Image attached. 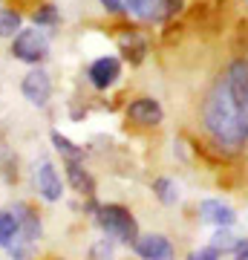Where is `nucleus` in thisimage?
Masks as SVG:
<instances>
[{
	"label": "nucleus",
	"mask_w": 248,
	"mask_h": 260,
	"mask_svg": "<svg viewBox=\"0 0 248 260\" xmlns=\"http://www.w3.org/2000/svg\"><path fill=\"white\" fill-rule=\"evenodd\" d=\"M202 121L205 130L211 133V139L220 145V148L237 150L245 145V130H242V119H239V104L231 93V87L225 78L211 87V93L205 95L202 104Z\"/></svg>",
	"instance_id": "nucleus-1"
},
{
	"label": "nucleus",
	"mask_w": 248,
	"mask_h": 260,
	"mask_svg": "<svg viewBox=\"0 0 248 260\" xmlns=\"http://www.w3.org/2000/svg\"><path fill=\"white\" fill-rule=\"evenodd\" d=\"M95 223H98V229H101L110 240L116 243H124V246H133L138 237V223L136 217L130 214V208H124V205H98L95 208Z\"/></svg>",
	"instance_id": "nucleus-2"
},
{
	"label": "nucleus",
	"mask_w": 248,
	"mask_h": 260,
	"mask_svg": "<svg viewBox=\"0 0 248 260\" xmlns=\"http://www.w3.org/2000/svg\"><path fill=\"white\" fill-rule=\"evenodd\" d=\"M15 220H18V234H15V240L9 243V254L15 260H29L32 257V251H35L38 240H41V220H38V214L29 208L26 203L15 205Z\"/></svg>",
	"instance_id": "nucleus-3"
},
{
	"label": "nucleus",
	"mask_w": 248,
	"mask_h": 260,
	"mask_svg": "<svg viewBox=\"0 0 248 260\" xmlns=\"http://www.w3.org/2000/svg\"><path fill=\"white\" fill-rule=\"evenodd\" d=\"M12 55L23 64H44L49 58V38L41 29H20L12 38Z\"/></svg>",
	"instance_id": "nucleus-4"
},
{
	"label": "nucleus",
	"mask_w": 248,
	"mask_h": 260,
	"mask_svg": "<svg viewBox=\"0 0 248 260\" xmlns=\"http://www.w3.org/2000/svg\"><path fill=\"white\" fill-rule=\"evenodd\" d=\"M162 119H165V110L150 95H141L127 104V121H133L138 127H156V124H162Z\"/></svg>",
	"instance_id": "nucleus-5"
},
{
	"label": "nucleus",
	"mask_w": 248,
	"mask_h": 260,
	"mask_svg": "<svg viewBox=\"0 0 248 260\" xmlns=\"http://www.w3.org/2000/svg\"><path fill=\"white\" fill-rule=\"evenodd\" d=\"M133 249L141 260H173V243L165 234H138Z\"/></svg>",
	"instance_id": "nucleus-6"
},
{
	"label": "nucleus",
	"mask_w": 248,
	"mask_h": 260,
	"mask_svg": "<svg viewBox=\"0 0 248 260\" xmlns=\"http://www.w3.org/2000/svg\"><path fill=\"white\" fill-rule=\"evenodd\" d=\"M35 188L38 194L44 197L46 203H58L61 200V194H64V185H61V177H58V171L52 162H38L35 168Z\"/></svg>",
	"instance_id": "nucleus-7"
},
{
	"label": "nucleus",
	"mask_w": 248,
	"mask_h": 260,
	"mask_svg": "<svg viewBox=\"0 0 248 260\" xmlns=\"http://www.w3.org/2000/svg\"><path fill=\"white\" fill-rule=\"evenodd\" d=\"M87 78H90V84L95 90H107V87H113V84L121 78V61L116 55L98 58V61H92Z\"/></svg>",
	"instance_id": "nucleus-8"
},
{
	"label": "nucleus",
	"mask_w": 248,
	"mask_h": 260,
	"mask_svg": "<svg viewBox=\"0 0 248 260\" xmlns=\"http://www.w3.org/2000/svg\"><path fill=\"white\" fill-rule=\"evenodd\" d=\"M20 90H23V95H26L29 104H35V107H46L49 95H52V81H49V75H46L44 70H32V73L23 78Z\"/></svg>",
	"instance_id": "nucleus-9"
},
{
	"label": "nucleus",
	"mask_w": 248,
	"mask_h": 260,
	"mask_svg": "<svg viewBox=\"0 0 248 260\" xmlns=\"http://www.w3.org/2000/svg\"><path fill=\"white\" fill-rule=\"evenodd\" d=\"M199 217H202L205 223L217 225V229H231V225L237 223L234 208L225 205L222 200H202V203H199Z\"/></svg>",
	"instance_id": "nucleus-10"
},
{
	"label": "nucleus",
	"mask_w": 248,
	"mask_h": 260,
	"mask_svg": "<svg viewBox=\"0 0 248 260\" xmlns=\"http://www.w3.org/2000/svg\"><path fill=\"white\" fill-rule=\"evenodd\" d=\"M66 179H69V185H73L81 197H87V200L95 197V182H92V177L84 171L81 162H66Z\"/></svg>",
	"instance_id": "nucleus-11"
},
{
	"label": "nucleus",
	"mask_w": 248,
	"mask_h": 260,
	"mask_svg": "<svg viewBox=\"0 0 248 260\" xmlns=\"http://www.w3.org/2000/svg\"><path fill=\"white\" fill-rule=\"evenodd\" d=\"M52 145H55V150L66 159V162H81L84 159V148H78L75 142H69L64 133H58V130H52Z\"/></svg>",
	"instance_id": "nucleus-12"
},
{
	"label": "nucleus",
	"mask_w": 248,
	"mask_h": 260,
	"mask_svg": "<svg viewBox=\"0 0 248 260\" xmlns=\"http://www.w3.org/2000/svg\"><path fill=\"white\" fill-rule=\"evenodd\" d=\"M124 9L138 20H153L159 18V0H124Z\"/></svg>",
	"instance_id": "nucleus-13"
},
{
	"label": "nucleus",
	"mask_w": 248,
	"mask_h": 260,
	"mask_svg": "<svg viewBox=\"0 0 248 260\" xmlns=\"http://www.w3.org/2000/svg\"><path fill=\"white\" fill-rule=\"evenodd\" d=\"M121 52H124V58H127V61L141 64V61H145V55H147V44L138 35H133V32H130V35L121 41Z\"/></svg>",
	"instance_id": "nucleus-14"
},
{
	"label": "nucleus",
	"mask_w": 248,
	"mask_h": 260,
	"mask_svg": "<svg viewBox=\"0 0 248 260\" xmlns=\"http://www.w3.org/2000/svg\"><path fill=\"white\" fill-rule=\"evenodd\" d=\"M153 194L159 197L162 205H176V200H179V185H176L173 179L159 177L156 182H153Z\"/></svg>",
	"instance_id": "nucleus-15"
},
{
	"label": "nucleus",
	"mask_w": 248,
	"mask_h": 260,
	"mask_svg": "<svg viewBox=\"0 0 248 260\" xmlns=\"http://www.w3.org/2000/svg\"><path fill=\"white\" fill-rule=\"evenodd\" d=\"M18 234V220L12 211H0V249H9V243Z\"/></svg>",
	"instance_id": "nucleus-16"
},
{
	"label": "nucleus",
	"mask_w": 248,
	"mask_h": 260,
	"mask_svg": "<svg viewBox=\"0 0 248 260\" xmlns=\"http://www.w3.org/2000/svg\"><path fill=\"white\" fill-rule=\"evenodd\" d=\"M20 32V15L15 9H0V38H15Z\"/></svg>",
	"instance_id": "nucleus-17"
},
{
	"label": "nucleus",
	"mask_w": 248,
	"mask_h": 260,
	"mask_svg": "<svg viewBox=\"0 0 248 260\" xmlns=\"http://www.w3.org/2000/svg\"><path fill=\"white\" fill-rule=\"evenodd\" d=\"M32 20H35L38 26H55L61 18H58V9H55V6H41V9L32 12Z\"/></svg>",
	"instance_id": "nucleus-18"
},
{
	"label": "nucleus",
	"mask_w": 248,
	"mask_h": 260,
	"mask_svg": "<svg viewBox=\"0 0 248 260\" xmlns=\"http://www.w3.org/2000/svg\"><path fill=\"white\" fill-rule=\"evenodd\" d=\"M214 249H220V251H234V246H237V237H231L228 229H220V232L214 234V243H211Z\"/></svg>",
	"instance_id": "nucleus-19"
},
{
	"label": "nucleus",
	"mask_w": 248,
	"mask_h": 260,
	"mask_svg": "<svg viewBox=\"0 0 248 260\" xmlns=\"http://www.w3.org/2000/svg\"><path fill=\"white\" fill-rule=\"evenodd\" d=\"M185 9V0H159V18H176Z\"/></svg>",
	"instance_id": "nucleus-20"
},
{
	"label": "nucleus",
	"mask_w": 248,
	"mask_h": 260,
	"mask_svg": "<svg viewBox=\"0 0 248 260\" xmlns=\"http://www.w3.org/2000/svg\"><path fill=\"white\" fill-rule=\"evenodd\" d=\"M222 251L214 249V246H199V249H193L191 254H188V260H220Z\"/></svg>",
	"instance_id": "nucleus-21"
},
{
	"label": "nucleus",
	"mask_w": 248,
	"mask_h": 260,
	"mask_svg": "<svg viewBox=\"0 0 248 260\" xmlns=\"http://www.w3.org/2000/svg\"><path fill=\"white\" fill-rule=\"evenodd\" d=\"M234 99L239 104V119H242V130H245V136H248V87L239 95H234Z\"/></svg>",
	"instance_id": "nucleus-22"
},
{
	"label": "nucleus",
	"mask_w": 248,
	"mask_h": 260,
	"mask_svg": "<svg viewBox=\"0 0 248 260\" xmlns=\"http://www.w3.org/2000/svg\"><path fill=\"white\" fill-rule=\"evenodd\" d=\"M92 257L95 260H113V249L107 246V240H101L95 249H92Z\"/></svg>",
	"instance_id": "nucleus-23"
},
{
	"label": "nucleus",
	"mask_w": 248,
	"mask_h": 260,
	"mask_svg": "<svg viewBox=\"0 0 248 260\" xmlns=\"http://www.w3.org/2000/svg\"><path fill=\"white\" fill-rule=\"evenodd\" d=\"M101 6L110 12V15H124V12H127L124 9V0H101Z\"/></svg>",
	"instance_id": "nucleus-24"
},
{
	"label": "nucleus",
	"mask_w": 248,
	"mask_h": 260,
	"mask_svg": "<svg viewBox=\"0 0 248 260\" xmlns=\"http://www.w3.org/2000/svg\"><path fill=\"white\" fill-rule=\"evenodd\" d=\"M234 260H248V240H237V246H234Z\"/></svg>",
	"instance_id": "nucleus-25"
}]
</instances>
